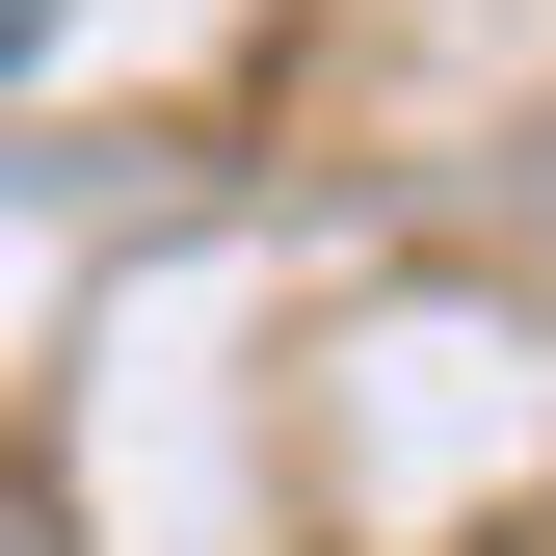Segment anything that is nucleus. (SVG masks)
<instances>
[{"mask_svg": "<svg viewBox=\"0 0 556 556\" xmlns=\"http://www.w3.org/2000/svg\"><path fill=\"white\" fill-rule=\"evenodd\" d=\"M27 53H53V0H0V80H27Z\"/></svg>", "mask_w": 556, "mask_h": 556, "instance_id": "f257e3e1", "label": "nucleus"}]
</instances>
